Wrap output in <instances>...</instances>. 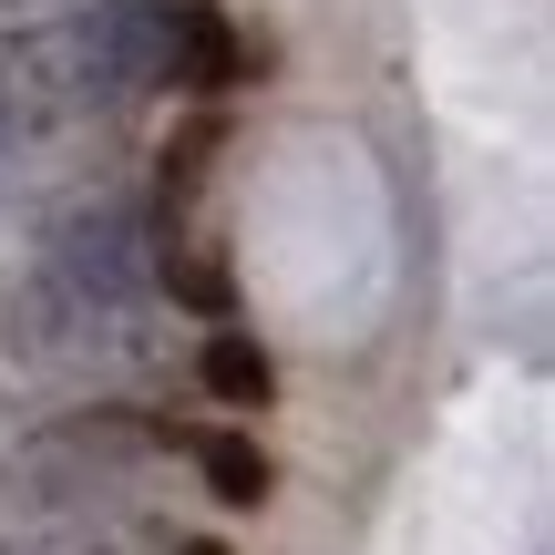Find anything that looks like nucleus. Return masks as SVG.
Instances as JSON below:
<instances>
[{"mask_svg":"<svg viewBox=\"0 0 555 555\" xmlns=\"http://www.w3.org/2000/svg\"><path fill=\"white\" fill-rule=\"evenodd\" d=\"M196 380H206L217 401H237V412H258V401L278 391V360H268L247 330H217V339L196 350Z\"/></svg>","mask_w":555,"mask_h":555,"instance_id":"423d86ee","label":"nucleus"},{"mask_svg":"<svg viewBox=\"0 0 555 555\" xmlns=\"http://www.w3.org/2000/svg\"><path fill=\"white\" fill-rule=\"evenodd\" d=\"M62 11H82V0H0V41H11V31H41V21H62Z\"/></svg>","mask_w":555,"mask_h":555,"instance_id":"9d476101","label":"nucleus"},{"mask_svg":"<svg viewBox=\"0 0 555 555\" xmlns=\"http://www.w3.org/2000/svg\"><path fill=\"white\" fill-rule=\"evenodd\" d=\"M165 288H176L185 309H206V319L237 309V288H227V268H217V258H176V268H165Z\"/></svg>","mask_w":555,"mask_h":555,"instance_id":"6e6552de","label":"nucleus"},{"mask_svg":"<svg viewBox=\"0 0 555 555\" xmlns=\"http://www.w3.org/2000/svg\"><path fill=\"white\" fill-rule=\"evenodd\" d=\"M144 298V227L124 206H73L52 227L41 258V309H62V330H114Z\"/></svg>","mask_w":555,"mask_h":555,"instance_id":"f03ea898","label":"nucleus"},{"mask_svg":"<svg viewBox=\"0 0 555 555\" xmlns=\"http://www.w3.org/2000/svg\"><path fill=\"white\" fill-rule=\"evenodd\" d=\"M176 555H227V545H176Z\"/></svg>","mask_w":555,"mask_h":555,"instance_id":"9b49d317","label":"nucleus"},{"mask_svg":"<svg viewBox=\"0 0 555 555\" xmlns=\"http://www.w3.org/2000/svg\"><path fill=\"white\" fill-rule=\"evenodd\" d=\"M196 463H206V494H217V504H268V494H278V463H268L247 433H206Z\"/></svg>","mask_w":555,"mask_h":555,"instance_id":"0eeeda50","label":"nucleus"},{"mask_svg":"<svg viewBox=\"0 0 555 555\" xmlns=\"http://www.w3.org/2000/svg\"><path fill=\"white\" fill-rule=\"evenodd\" d=\"M0 555H11V545H0Z\"/></svg>","mask_w":555,"mask_h":555,"instance_id":"f8f14e48","label":"nucleus"},{"mask_svg":"<svg viewBox=\"0 0 555 555\" xmlns=\"http://www.w3.org/2000/svg\"><path fill=\"white\" fill-rule=\"evenodd\" d=\"M206 155H217V124H196V134H185L176 155H165V185H176V196H185V185L206 176Z\"/></svg>","mask_w":555,"mask_h":555,"instance_id":"1a4fd4ad","label":"nucleus"},{"mask_svg":"<svg viewBox=\"0 0 555 555\" xmlns=\"http://www.w3.org/2000/svg\"><path fill=\"white\" fill-rule=\"evenodd\" d=\"M144 422H124V412H93V422H62V433H41L31 442V463H41V483L52 494H82V483H114L124 463L144 453Z\"/></svg>","mask_w":555,"mask_h":555,"instance_id":"20e7f679","label":"nucleus"},{"mask_svg":"<svg viewBox=\"0 0 555 555\" xmlns=\"http://www.w3.org/2000/svg\"><path fill=\"white\" fill-rule=\"evenodd\" d=\"M247 73V52H237V31H227V11H176L165 21V82H185V93H227V82Z\"/></svg>","mask_w":555,"mask_h":555,"instance_id":"39448f33","label":"nucleus"},{"mask_svg":"<svg viewBox=\"0 0 555 555\" xmlns=\"http://www.w3.org/2000/svg\"><path fill=\"white\" fill-rule=\"evenodd\" d=\"M93 103H114V93H103L93 21H82V11H62V21H41V31L0 41V134H21V144L73 134Z\"/></svg>","mask_w":555,"mask_h":555,"instance_id":"f257e3e1","label":"nucleus"},{"mask_svg":"<svg viewBox=\"0 0 555 555\" xmlns=\"http://www.w3.org/2000/svg\"><path fill=\"white\" fill-rule=\"evenodd\" d=\"M82 21H93V62H103V93H144V82H165V0H82Z\"/></svg>","mask_w":555,"mask_h":555,"instance_id":"7ed1b4c3","label":"nucleus"}]
</instances>
